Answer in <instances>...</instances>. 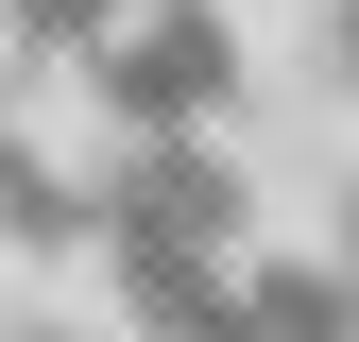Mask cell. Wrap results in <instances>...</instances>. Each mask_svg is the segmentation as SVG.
Returning <instances> with one entry per match:
<instances>
[{"instance_id": "1", "label": "cell", "mask_w": 359, "mask_h": 342, "mask_svg": "<svg viewBox=\"0 0 359 342\" xmlns=\"http://www.w3.org/2000/svg\"><path fill=\"white\" fill-rule=\"evenodd\" d=\"M86 103L120 120V154L137 137H222V103H240V18H222V0H137L103 52H86Z\"/></svg>"}]
</instances>
